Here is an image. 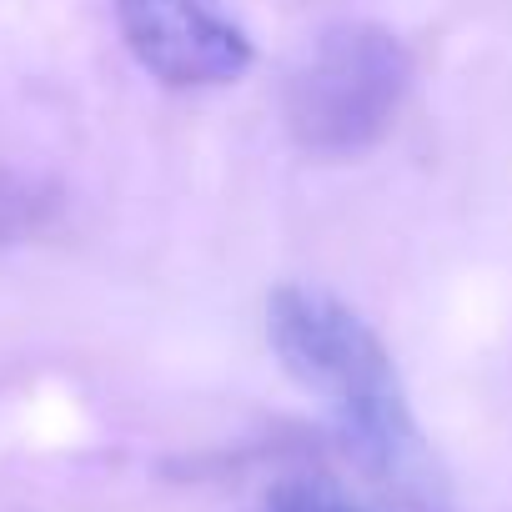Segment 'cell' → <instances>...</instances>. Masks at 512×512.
<instances>
[{"label": "cell", "instance_id": "cell-2", "mask_svg": "<svg viewBox=\"0 0 512 512\" xmlns=\"http://www.w3.org/2000/svg\"><path fill=\"white\" fill-rule=\"evenodd\" d=\"M412 86L407 46L372 21H342L322 31L307 56L287 71L282 121L307 156L347 161L372 151Z\"/></svg>", "mask_w": 512, "mask_h": 512}, {"label": "cell", "instance_id": "cell-4", "mask_svg": "<svg viewBox=\"0 0 512 512\" xmlns=\"http://www.w3.org/2000/svg\"><path fill=\"white\" fill-rule=\"evenodd\" d=\"M56 211H61L56 186H46L36 176H21V171H0V246L46 231Z\"/></svg>", "mask_w": 512, "mask_h": 512}, {"label": "cell", "instance_id": "cell-1", "mask_svg": "<svg viewBox=\"0 0 512 512\" xmlns=\"http://www.w3.org/2000/svg\"><path fill=\"white\" fill-rule=\"evenodd\" d=\"M267 337L292 382L332 407L337 442L382 512H447L442 467L412 422L392 352L347 302L287 282L267 297Z\"/></svg>", "mask_w": 512, "mask_h": 512}, {"label": "cell", "instance_id": "cell-3", "mask_svg": "<svg viewBox=\"0 0 512 512\" xmlns=\"http://www.w3.org/2000/svg\"><path fill=\"white\" fill-rule=\"evenodd\" d=\"M116 26L131 56L171 91L241 81L256 61L251 36L221 11V0H116Z\"/></svg>", "mask_w": 512, "mask_h": 512}]
</instances>
